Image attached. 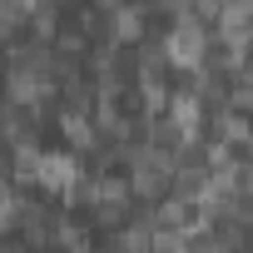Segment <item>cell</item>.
I'll return each instance as SVG.
<instances>
[{"instance_id": "5", "label": "cell", "mask_w": 253, "mask_h": 253, "mask_svg": "<svg viewBox=\"0 0 253 253\" xmlns=\"http://www.w3.org/2000/svg\"><path fill=\"white\" fill-rule=\"evenodd\" d=\"M65 134H70L75 149H89V144H94V124H89L84 114H65Z\"/></svg>"}, {"instance_id": "4", "label": "cell", "mask_w": 253, "mask_h": 253, "mask_svg": "<svg viewBox=\"0 0 253 253\" xmlns=\"http://www.w3.org/2000/svg\"><path fill=\"white\" fill-rule=\"evenodd\" d=\"M109 35H114V45H139V35H144V10H139V5H114Z\"/></svg>"}, {"instance_id": "2", "label": "cell", "mask_w": 253, "mask_h": 253, "mask_svg": "<svg viewBox=\"0 0 253 253\" xmlns=\"http://www.w3.org/2000/svg\"><path fill=\"white\" fill-rule=\"evenodd\" d=\"M204 50H209V40H204V25H194V20H179L169 30V40H164V60L174 70H199Z\"/></svg>"}, {"instance_id": "1", "label": "cell", "mask_w": 253, "mask_h": 253, "mask_svg": "<svg viewBox=\"0 0 253 253\" xmlns=\"http://www.w3.org/2000/svg\"><path fill=\"white\" fill-rule=\"evenodd\" d=\"M169 184H174V159L159 154V149H139L134 154V169H129V194L159 199V194H169Z\"/></svg>"}, {"instance_id": "7", "label": "cell", "mask_w": 253, "mask_h": 253, "mask_svg": "<svg viewBox=\"0 0 253 253\" xmlns=\"http://www.w3.org/2000/svg\"><path fill=\"white\" fill-rule=\"evenodd\" d=\"M164 5H174V10H179V15H184V10H189V5H199V0H164Z\"/></svg>"}, {"instance_id": "3", "label": "cell", "mask_w": 253, "mask_h": 253, "mask_svg": "<svg viewBox=\"0 0 253 253\" xmlns=\"http://www.w3.org/2000/svg\"><path fill=\"white\" fill-rule=\"evenodd\" d=\"M75 179H80V164L70 159V154H40L35 159V184L45 189V194H70L75 189Z\"/></svg>"}, {"instance_id": "6", "label": "cell", "mask_w": 253, "mask_h": 253, "mask_svg": "<svg viewBox=\"0 0 253 253\" xmlns=\"http://www.w3.org/2000/svg\"><path fill=\"white\" fill-rule=\"evenodd\" d=\"M20 10H25L20 0H0V40H5V35L20 25Z\"/></svg>"}]
</instances>
